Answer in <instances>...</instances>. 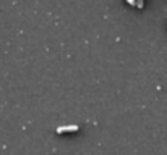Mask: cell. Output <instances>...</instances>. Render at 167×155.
<instances>
[{
    "mask_svg": "<svg viewBox=\"0 0 167 155\" xmlns=\"http://www.w3.org/2000/svg\"><path fill=\"white\" fill-rule=\"evenodd\" d=\"M78 129H80L78 124H70V126H59L55 131L59 134H62V133H73V131H78Z\"/></svg>",
    "mask_w": 167,
    "mask_h": 155,
    "instance_id": "6da1fadb",
    "label": "cell"
}]
</instances>
